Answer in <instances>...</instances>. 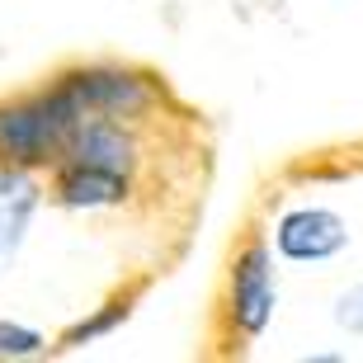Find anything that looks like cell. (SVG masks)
<instances>
[{
  "label": "cell",
  "mask_w": 363,
  "mask_h": 363,
  "mask_svg": "<svg viewBox=\"0 0 363 363\" xmlns=\"http://www.w3.org/2000/svg\"><path fill=\"white\" fill-rule=\"evenodd\" d=\"M81 118H85V104L67 85H57L38 99H24V104H5L0 108V161L10 165L57 161Z\"/></svg>",
  "instance_id": "obj_1"
},
{
  "label": "cell",
  "mask_w": 363,
  "mask_h": 363,
  "mask_svg": "<svg viewBox=\"0 0 363 363\" xmlns=\"http://www.w3.org/2000/svg\"><path fill=\"white\" fill-rule=\"evenodd\" d=\"M279 283H274V255L264 241H250L231 264V321L241 335H259L274 316Z\"/></svg>",
  "instance_id": "obj_2"
},
{
  "label": "cell",
  "mask_w": 363,
  "mask_h": 363,
  "mask_svg": "<svg viewBox=\"0 0 363 363\" xmlns=\"http://www.w3.org/2000/svg\"><path fill=\"white\" fill-rule=\"evenodd\" d=\"M274 245L293 264H321L350 245V231H345V217L330 208H293L274 231Z\"/></svg>",
  "instance_id": "obj_3"
},
{
  "label": "cell",
  "mask_w": 363,
  "mask_h": 363,
  "mask_svg": "<svg viewBox=\"0 0 363 363\" xmlns=\"http://www.w3.org/2000/svg\"><path fill=\"white\" fill-rule=\"evenodd\" d=\"M71 94L85 104V113H108V118H133L151 104V90L142 76L133 71H118V67H85V71H71L67 81Z\"/></svg>",
  "instance_id": "obj_4"
},
{
  "label": "cell",
  "mask_w": 363,
  "mask_h": 363,
  "mask_svg": "<svg viewBox=\"0 0 363 363\" xmlns=\"http://www.w3.org/2000/svg\"><path fill=\"white\" fill-rule=\"evenodd\" d=\"M57 165H90V170H113V175H133V137L118 123L90 118L85 113L76 123V133L67 137V147L57 156Z\"/></svg>",
  "instance_id": "obj_5"
},
{
  "label": "cell",
  "mask_w": 363,
  "mask_h": 363,
  "mask_svg": "<svg viewBox=\"0 0 363 363\" xmlns=\"http://www.w3.org/2000/svg\"><path fill=\"white\" fill-rule=\"evenodd\" d=\"M57 194L67 208H108L128 194V175L90 170V165H57Z\"/></svg>",
  "instance_id": "obj_6"
},
{
  "label": "cell",
  "mask_w": 363,
  "mask_h": 363,
  "mask_svg": "<svg viewBox=\"0 0 363 363\" xmlns=\"http://www.w3.org/2000/svg\"><path fill=\"white\" fill-rule=\"evenodd\" d=\"M33 213H38V189H33V179L19 175V170H5L0 175V259L24 241Z\"/></svg>",
  "instance_id": "obj_7"
},
{
  "label": "cell",
  "mask_w": 363,
  "mask_h": 363,
  "mask_svg": "<svg viewBox=\"0 0 363 363\" xmlns=\"http://www.w3.org/2000/svg\"><path fill=\"white\" fill-rule=\"evenodd\" d=\"M43 350V335L19 321H0V359H28Z\"/></svg>",
  "instance_id": "obj_8"
},
{
  "label": "cell",
  "mask_w": 363,
  "mask_h": 363,
  "mask_svg": "<svg viewBox=\"0 0 363 363\" xmlns=\"http://www.w3.org/2000/svg\"><path fill=\"white\" fill-rule=\"evenodd\" d=\"M123 321V307H108V311H99L94 321H85V325H76L67 335V345H85V340H94V335H104V330H113V325Z\"/></svg>",
  "instance_id": "obj_9"
},
{
  "label": "cell",
  "mask_w": 363,
  "mask_h": 363,
  "mask_svg": "<svg viewBox=\"0 0 363 363\" xmlns=\"http://www.w3.org/2000/svg\"><path fill=\"white\" fill-rule=\"evenodd\" d=\"M340 325H350V330H363V288H354V293L340 297Z\"/></svg>",
  "instance_id": "obj_10"
}]
</instances>
